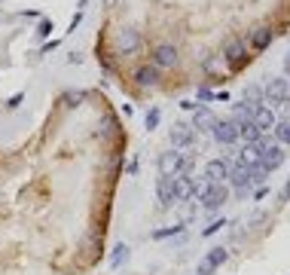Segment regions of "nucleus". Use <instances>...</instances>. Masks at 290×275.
Here are the masks:
<instances>
[{
  "mask_svg": "<svg viewBox=\"0 0 290 275\" xmlns=\"http://www.w3.org/2000/svg\"><path fill=\"white\" fill-rule=\"evenodd\" d=\"M229 199V187L226 184H208V190L202 193V208L205 211H217Z\"/></svg>",
  "mask_w": 290,
  "mask_h": 275,
  "instance_id": "nucleus-1",
  "label": "nucleus"
},
{
  "mask_svg": "<svg viewBox=\"0 0 290 275\" xmlns=\"http://www.w3.org/2000/svg\"><path fill=\"white\" fill-rule=\"evenodd\" d=\"M184 168H187V153L168 150V153H162V156H159V171H162L165 177H174V174H180Z\"/></svg>",
  "mask_w": 290,
  "mask_h": 275,
  "instance_id": "nucleus-2",
  "label": "nucleus"
},
{
  "mask_svg": "<svg viewBox=\"0 0 290 275\" xmlns=\"http://www.w3.org/2000/svg\"><path fill=\"white\" fill-rule=\"evenodd\" d=\"M193 141H196V129H193V126H187V123H174V126H171L168 144H171L174 150H187V147H193Z\"/></svg>",
  "mask_w": 290,
  "mask_h": 275,
  "instance_id": "nucleus-3",
  "label": "nucleus"
},
{
  "mask_svg": "<svg viewBox=\"0 0 290 275\" xmlns=\"http://www.w3.org/2000/svg\"><path fill=\"white\" fill-rule=\"evenodd\" d=\"M287 95H290V80L275 76V80H269L266 89H263V104H281Z\"/></svg>",
  "mask_w": 290,
  "mask_h": 275,
  "instance_id": "nucleus-4",
  "label": "nucleus"
},
{
  "mask_svg": "<svg viewBox=\"0 0 290 275\" xmlns=\"http://www.w3.org/2000/svg\"><path fill=\"white\" fill-rule=\"evenodd\" d=\"M226 260H229V251H226V248H211V251H208V257L196 266V275H211L214 269H220Z\"/></svg>",
  "mask_w": 290,
  "mask_h": 275,
  "instance_id": "nucleus-5",
  "label": "nucleus"
},
{
  "mask_svg": "<svg viewBox=\"0 0 290 275\" xmlns=\"http://www.w3.org/2000/svg\"><path fill=\"white\" fill-rule=\"evenodd\" d=\"M223 55H226V61H229L232 67H241V64L247 61V46H244V40H238V37H229Z\"/></svg>",
  "mask_w": 290,
  "mask_h": 275,
  "instance_id": "nucleus-6",
  "label": "nucleus"
},
{
  "mask_svg": "<svg viewBox=\"0 0 290 275\" xmlns=\"http://www.w3.org/2000/svg\"><path fill=\"white\" fill-rule=\"evenodd\" d=\"M137 46H140V31H137V28H122L119 37H116V49H119L122 55H131Z\"/></svg>",
  "mask_w": 290,
  "mask_h": 275,
  "instance_id": "nucleus-7",
  "label": "nucleus"
},
{
  "mask_svg": "<svg viewBox=\"0 0 290 275\" xmlns=\"http://www.w3.org/2000/svg\"><path fill=\"white\" fill-rule=\"evenodd\" d=\"M247 43H250V49H257V52L269 49V43H272V28H269V25H257V28H250Z\"/></svg>",
  "mask_w": 290,
  "mask_h": 275,
  "instance_id": "nucleus-8",
  "label": "nucleus"
},
{
  "mask_svg": "<svg viewBox=\"0 0 290 275\" xmlns=\"http://www.w3.org/2000/svg\"><path fill=\"white\" fill-rule=\"evenodd\" d=\"M205 180H208V184H223V180H229V162H226V159H211V162L205 165Z\"/></svg>",
  "mask_w": 290,
  "mask_h": 275,
  "instance_id": "nucleus-9",
  "label": "nucleus"
},
{
  "mask_svg": "<svg viewBox=\"0 0 290 275\" xmlns=\"http://www.w3.org/2000/svg\"><path fill=\"white\" fill-rule=\"evenodd\" d=\"M250 123L257 126L260 132H269V129H275V123H278V120H275V110H272L269 104H260L257 110L250 113Z\"/></svg>",
  "mask_w": 290,
  "mask_h": 275,
  "instance_id": "nucleus-10",
  "label": "nucleus"
},
{
  "mask_svg": "<svg viewBox=\"0 0 290 275\" xmlns=\"http://www.w3.org/2000/svg\"><path fill=\"white\" fill-rule=\"evenodd\" d=\"M211 132H214V138L220 141V144H235L238 141V126L232 120H217Z\"/></svg>",
  "mask_w": 290,
  "mask_h": 275,
  "instance_id": "nucleus-11",
  "label": "nucleus"
},
{
  "mask_svg": "<svg viewBox=\"0 0 290 275\" xmlns=\"http://www.w3.org/2000/svg\"><path fill=\"white\" fill-rule=\"evenodd\" d=\"M156 196H159V208H171L177 202V196H174V177H159L156 184Z\"/></svg>",
  "mask_w": 290,
  "mask_h": 275,
  "instance_id": "nucleus-12",
  "label": "nucleus"
},
{
  "mask_svg": "<svg viewBox=\"0 0 290 275\" xmlns=\"http://www.w3.org/2000/svg\"><path fill=\"white\" fill-rule=\"evenodd\" d=\"M263 150H266V144H263V141H257V144H247V147L238 153V165H244V168L260 165V156H263Z\"/></svg>",
  "mask_w": 290,
  "mask_h": 275,
  "instance_id": "nucleus-13",
  "label": "nucleus"
},
{
  "mask_svg": "<svg viewBox=\"0 0 290 275\" xmlns=\"http://www.w3.org/2000/svg\"><path fill=\"white\" fill-rule=\"evenodd\" d=\"M281 162H284V150H281L278 144L266 147V150H263V156H260V168H266V171H275Z\"/></svg>",
  "mask_w": 290,
  "mask_h": 275,
  "instance_id": "nucleus-14",
  "label": "nucleus"
},
{
  "mask_svg": "<svg viewBox=\"0 0 290 275\" xmlns=\"http://www.w3.org/2000/svg\"><path fill=\"white\" fill-rule=\"evenodd\" d=\"M180 58H177V49L174 46H168V43H162V46H156V52H153V64L156 67H174Z\"/></svg>",
  "mask_w": 290,
  "mask_h": 275,
  "instance_id": "nucleus-15",
  "label": "nucleus"
},
{
  "mask_svg": "<svg viewBox=\"0 0 290 275\" xmlns=\"http://www.w3.org/2000/svg\"><path fill=\"white\" fill-rule=\"evenodd\" d=\"M193 190H196V180L184 171V174H174V196H177V202L180 199H193Z\"/></svg>",
  "mask_w": 290,
  "mask_h": 275,
  "instance_id": "nucleus-16",
  "label": "nucleus"
},
{
  "mask_svg": "<svg viewBox=\"0 0 290 275\" xmlns=\"http://www.w3.org/2000/svg\"><path fill=\"white\" fill-rule=\"evenodd\" d=\"M260 104H263V89H260V86H253V83H250V86H244V95H241V107H247V110L253 113V110H257Z\"/></svg>",
  "mask_w": 290,
  "mask_h": 275,
  "instance_id": "nucleus-17",
  "label": "nucleus"
},
{
  "mask_svg": "<svg viewBox=\"0 0 290 275\" xmlns=\"http://www.w3.org/2000/svg\"><path fill=\"white\" fill-rule=\"evenodd\" d=\"M134 83L137 86H147V89H153L156 83H159V73H156V67L150 64V67H137L134 70Z\"/></svg>",
  "mask_w": 290,
  "mask_h": 275,
  "instance_id": "nucleus-18",
  "label": "nucleus"
},
{
  "mask_svg": "<svg viewBox=\"0 0 290 275\" xmlns=\"http://www.w3.org/2000/svg\"><path fill=\"white\" fill-rule=\"evenodd\" d=\"M214 113L211 110H205V107H196V116H193V129L196 132H208V129H214Z\"/></svg>",
  "mask_w": 290,
  "mask_h": 275,
  "instance_id": "nucleus-19",
  "label": "nucleus"
},
{
  "mask_svg": "<svg viewBox=\"0 0 290 275\" xmlns=\"http://www.w3.org/2000/svg\"><path fill=\"white\" fill-rule=\"evenodd\" d=\"M235 126H238V138H244V144H257L260 135H263L257 126L250 123V120H241V123H235Z\"/></svg>",
  "mask_w": 290,
  "mask_h": 275,
  "instance_id": "nucleus-20",
  "label": "nucleus"
},
{
  "mask_svg": "<svg viewBox=\"0 0 290 275\" xmlns=\"http://www.w3.org/2000/svg\"><path fill=\"white\" fill-rule=\"evenodd\" d=\"M229 180H232V187H238L241 193H244L247 187H253V177H250V168H244V165H238L235 171H229Z\"/></svg>",
  "mask_w": 290,
  "mask_h": 275,
  "instance_id": "nucleus-21",
  "label": "nucleus"
},
{
  "mask_svg": "<svg viewBox=\"0 0 290 275\" xmlns=\"http://www.w3.org/2000/svg\"><path fill=\"white\" fill-rule=\"evenodd\" d=\"M159 116H162V113H159V107H150V110H147V116H143V129L153 132V129L159 126Z\"/></svg>",
  "mask_w": 290,
  "mask_h": 275,
  "instance_id": "nucleus-22",
  "label": "nucleus"
},
{
  "mask_svg": "<svg viewBox=\"0 0 290 275\" xmlns=\"http://www.w3.org/2000/svg\"><path fill=\"white\" fill-rule=\"evenodd\" d=\"M275 135H278V141L290 144V120H281V123H275Z\"/></svg>",
  "mask_w": 290,
  "mask_h": 275,
  "instance_id": "nucleus-23",
  "label": "nucleus"
},
{
  "mask_svg": "<svg viewBox=\"0 0 290 275\" xmlns=\"http://www.w3.org/2000/svg\"><path fill=\"white\" fill-rule=\"evenodd\" d=\"M125 260H128V248H125V245L113 248V257H110V263H113V266H119V263H125Z\"/></svg>",
  "mask_w": 290,
  "mask_h": 275,
  "instance_id": "nucleus-24",
  "label": "nucleus"
},
{
  "mask_svg": "<svg viewBox=\"0 0 290 275\" xmlns=\"http://www.w3.org/2000/svg\"><path fill=\"white\" fill-rule=\"evenodd\" d=\"M180 229H184V226H165V229H156L153 239H168V235H177Z\"/></svg>",
  "mask_w": 290,
  "mask_h": 275,
  "instance_id": "nucleus-25",
  "label": "nucleus"
},
{
  "mask_svg": "<svg viewBox=\"0 0 290 275\" xmlns=\"http://www.w3.org/2000/svg\"><path fill=\"white\" fill-rule=\"evenodd\" d=\"M52 31H55V25H52V19H43V22H40V28H37V34H40V37H49Z\"/></svg>",
  "mask_w": 290,
  "mask_h": 275,
  "instance_id": "nucleus-26",
  "label": "nucleus"
},
{
  "mask_svg": "<svg viewBox=\"0 0 290 275\" xmlns=\"http://www.w3.org/2000/svg\"><path fill=\"white\" fill-rule=\"evenodd\" d=\"M223 226H226V220H223V217H220V220H214L211 226H205V235H214L217 229H223Z\"/></svg>",
  "mask_w": 290,
  "mask_h": 275,
  "instance_id": "nucleus-27",
  "label": "nucleus"
},
{
  "mask_svg": "<svg viewBox=\"0 0 290 275\" xmlns=\"http://www.w3.org/2000/svg\"><path fill=\"white\" fill-rule=\"evenodd\" d=\"M22 98H25V92H16V95H13V98L7 101V107H10V110H16V107L22 104Z\"/></svg>",
  "mask_w": 290,
  "mask_h": 275,
  "instance_id": "nucleus-28",
  "label": "nucleus"
},
{
  "mask_svg": "<svg viewBox=\"0 0 290 275\" xmlns=\"http://www.w3.org/2000/svg\"><path fill=\"white\" fill-rule=\"evenodd\" d=\"M205 70H208V73H217V70H220V61H217V58H208V61H205Z\"/></svg>",
  "mask_w": 290,
  "mask_h": 275,
  "instance_id": "nucleus-29",
  "label": "nucleus"
},
{
  "mask_svg": "<svg viewBox=\"0 0 290 275\" xmlns=\"http://www.w3.org/2000/svg\"><path fill=\"white\" fill-rule=\"evenodd\" d=\"M287 199H290V180H287V187L281 190V202H287Z\"/></svg>",
  "mask_w": 290,
  "mask_h": 275,
  "instance_id": "nucleus-30",
  "label": "nucleus"
},
{
  "mask_svg": "<svg viewBox=\"0 0 290 275\" xmlns=\"http://www.w3.org/2000/svg\"><path fill=\"white\" fill-rule=\"evenodd\" d=\"M199 98H202V101H208V98H214V95H211V92H208V89L202 86V89H199Z\"/></svg>",
  "mask_w": 290,
  "mask_h": 275,
  "instance_id": "nucleus-31",
  "label": "nucleus"
},
{
  "mask_svg": "<svg viewBox=\"0 0 290 275\" xmlns=\"http://www.w3.org/2000/svg\"><path fill=\"white\" fill-rule=\"evenodd\" d=\"M284 70H287V76H290V52L284 55Z\"/></svg>",
  "mask_w": 290,
  "mask_h": 275,
  "instance_id": "nucleus-32",
  "label": "nucleus"
}]
</instances>
